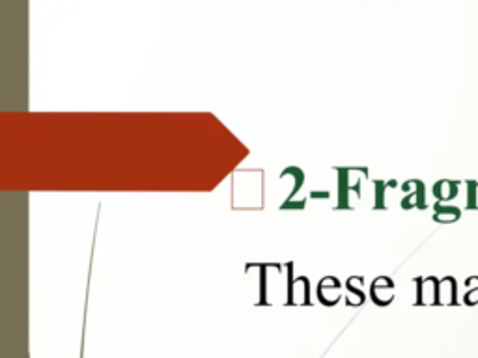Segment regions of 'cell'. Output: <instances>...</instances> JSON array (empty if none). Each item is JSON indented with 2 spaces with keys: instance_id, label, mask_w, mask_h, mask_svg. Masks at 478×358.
<instances>
[{
  "instance_id": "cell-4",
  "label": "cell",
  "mask_w": 478,
  "mask_h": 358,
  "mask_svg": "<svg viewBox=\"0 0 478 358\" xmlns=\"http://www.w3.org/2000/svg\"><path fill=\"white\" fill-rule=\"evenodd\" d=\"M432 193H434L435 200L439 203L452 202L459 193V181L458 179H439V181L432 187Z\"/></svg>"
},
{
  "instance_id": "cell-6",
  "label": "cell",
  "mask_w": 478,
  "mask_h": 358,
  "mask_svg": "<svg viewBox=\"0 0 478 358\" xmlns=\"http://www.w3.org/2000/svg\"><path fill=\"white\" fill-rule=\"evenodd\" d=\"M435 223L439 224H454L462 218V209L456 205H443V203H435L434 205V217Z\"/></svg>"
},
{
  "instance_id": "cell-8",
  "label": "cell",
  "mask_w": 478,
  "mask_h": 358,
  "mask_svg": "<svg viewBox=\"0 0 478 358\" xmlns=\"http://www.w3.org/2000/svg\"><path fill=\"white\" fill-rule=\"evenodd\" d=\"M467 187V200H465V208L469 211H478V179H467L465 181Z\"/></svg>"
},
{
  "instance_id": "cell-5",
  "label": "cell",
  "mask_w": 478,
  "mask_h": 358,
  "mask_svg": "<svg viewBox=\"0 0 478 358\" xmlns=\"http://www.w3.org/2000/svg\"><path fill=\"white\" fill-rule=\"evenodd\" d=\"M439 302L444 306L458 305V282H456L454 276H444V278H441Z\"/></svg>"
},
{
  "instance_id": "cell-1",
  "label": "cell",
  "mask_w": 478,
  "mask_h": 358,
  "mask_svg": "<svg viewBox=\"0 0 478 358\" xmlns=\"http://www.w3.org/2000/svg\"><path fill=\"white\" fill-rule=\"evenodd\" d=\"M405 196L402 200V208L404 209H426V185L420 179H410L402 185Z\"/></svg>"
},
{
  "instance_id": "cell-7",
  "label": "cell",
  "mask_w": 478,
  "mask_h": 358,
  "mask_svg": "<svg viewBox=\"0 0 478 358\" xmlns=\"http://www.w3.org/2000/svg\"><path fill=\"white\" fill-rule=\"evenodd\" d=\"M465 286H467V291L464 295V305L478 306V276H469L465 280Z\"/></svg>"
},
{
  "instance_id": "cell-3",
  "label": "cell",
  "mask_w": 478,
  "mask_h": 358,
  "mask_svg": "<svg viewBox=\"0 0 478 358\" xmlns=\"http://www.w3.org/2000/svg\"><path fill=\"white\" fill-rule=\"evenodd\" d=\"M372 300L380 306H387L395 299V282L390 280L389 276H380L374 280L370 290Z\"/></svg>"
},
{
  "instance_id": "cell-2",
  "label": "cell",
  "mask_w": 478,
  "mask_h": 358,
  "mask_svg": "<svg viewBox=\"0 0 478 358\" xmlns=\"http://www.w3.org/2000/svg\"><path fill=\"white\" fill-rule=\"evenodd\" d=\"M415 282H417V305H441L439 278L428 276V278H417Z\"/></svg>"
}]
</instances>
